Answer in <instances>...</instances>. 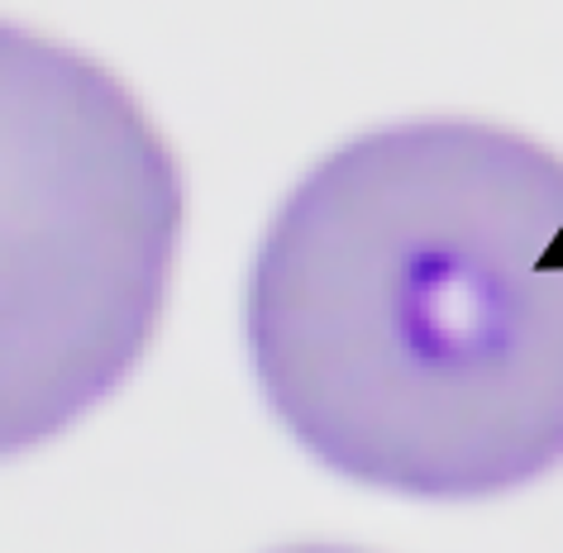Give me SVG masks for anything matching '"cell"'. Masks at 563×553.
<instances>
[{
	"label": "cell",
	"mask_w": 563,
	"mask_h": 553,
	"mask_svg": "<svg viewBox=\"0 0 563 553\" xmlns=\"http://www.w3.org/2000/svg\"><path fill=\"white\" fill-rule=\"evenodd\" d=\"M563 158L426 120L325 158L249 277V358L334 473L473 501L563 463Z\"/></svg>",
	"instance_id": "6da1fadb"
},
{
	"label": "cell",
	"mask_w": 563,
	"mask_h": 553,
	"mask_svg": "<svg viewBox=\"0 0 563 553\" xmlns=\"http://www.w3.org/2000/svg\"><path fill=\"white\" fill-rule=\"evenodd\" d=\"M5 81V444L120 387L167 296L177 163L101 67L15 30Z\"/></svg>",
	"instance_id": "7a4b0ae2"
},
{
	"label": "cell",
	"mask_w": 563,
	"mask_h": 553,
	"mask_svg": "<svg viewBox=\"0 0 563 553\" xmlns=\"http://www.w3.org/2000/svg\"><path fill=\"white\" fill-rule=\"evenodd\" d=\"M297 553H344V549H297Z\"/></svg>",
	"instance_id": "3957f363"
}]
</instances>
